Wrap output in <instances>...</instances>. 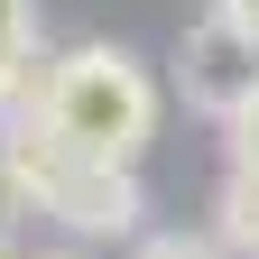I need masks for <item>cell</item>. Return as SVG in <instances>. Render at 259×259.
<instances>
[{"instance_id":"obj_9","label":"cell","mask_w":259,"mask_h":259,"mask_svg":"<svg viewBox=\"0 0 259 259\" xmlns=\"http://www.w3.org/2000/svg\"><path fill=\"white\" fill-rule=\"evenodd\" d=\"M213 19H232L241 37H259V0H213Z\"/></svg>"},{"instance_id":"obj_11","label":"cell","mask_w":259,"mask_h":259,"mask_svg":"<svg viewBox=\"0 0 259 259\" xmlns=\"http://www.w3.org/2000/svg\"><path fill=\"white\" fill-rule=\"evenodd\" d=\"M37 259H93V250H83V241H56V250H37Z\"/></svg>"},{"instance_id":"obj_1","label":"cell","mask_w":259,"mask_h":259,"mask_svg":"<svg viewBox=\"0 0 259 259\" xmlns=\"http://www.w3.org/2000/svg\"><path fill=\"white\" fill-rule=\"evenodd\" d=\"M0 204L56 222V232L83 241V250H93V241H139V232H148V185H139V167H102V157L65 148L47 120L0 130Z\"/></svg>"},{"instance_id":"obj_6","label":"cell","mask_w":259,"mask_h":259,"mask_svg":"<svg viewBox=\"0 0 259 259\" xmlns=\"http://www.w3.org/2000/svg\"><path fill=\"white\" fill-rule=\"evenodd\" d=\"M213 130H222L232 176H259V93H250V102H232V120H213Z\"/></svg>"},{"instance_id":"obj_2","label":"cell","mask_w":259,"mask_h":259,"mask_svg":"<svg viewBox=\"0 0 259 259\" xmlns=\"http://www.w3.org/2000/svg\"><path fill=\"white\" fill-rule=\"evenodd\" d=\"M65 148H83V157H102V167H139L148 139H157V120H167V93H157V74L130 47L111 37H83V47H65L56 56V74H47V111H37Z\"/></svg>"},{"instance_id":"obj_4","label":"cell","mask_w":259,"mask_h":259,"mask_svg":"<svg viewBox=\"0 0 259 259\" xmlns=\"http://www.w3.org/2000/svg\"><path fill=\"white\" fill-rule=\"evenodd\" d=\"M47 74H56L47 37L0 47V130H19V120H37V111H47Z\"/></svg>"},{"instance_id":"obj_10","label":"cell","mask_w":259,"mask_h":259,"mask_svg":"<svg viewBox=\"0 0 259 259\" xmlns=\"http://www.w3.org/2000/svg\"><path fill=\"white\" fill-rule=\"evenodd\" d=\"M0 259H28V250H19V222H10V204H0Z\"/></svg>"},{"instance_id":"obj_5","label":"cell","mask_w":259,"mask_h":259,"mask_svg":"<svg viewBox=\"0 0 259 259\" xmlns=\"http://www.w3.org/2000/svg\"><path fill=\"white\" fill-rule=\"evenodd\" d=\"M213 241L232 259H259V176H222L213 194Z\"/></svg>"},{"instance_id":"obj_7","label":"cell","mask_w":259,"mask_h":259,"mask_svg":"<svg viewBox=\"0 0 259 259\" xmlns=\"http://www.w3.org/2000/svg\"><path fill=\"white\" fill-rule=\"evenodd\" d=\"M130 259H232V250H222L213 232H139Z\"/></svg>"},{"instance_id":"obj_3","label":"cell","mask_w":259,"mask_h":259,"mask_svg":"<svg viewBox=\"0 0 259 259\" xmlns=\"http://www.w3.org/2000/svg\"><path fill=\"white\" fill-rule=\"evenodd\" d=\"M176 93H185V111H204V120H232V102H250L259 93V37H241L232 19H194L185 28V56H176Z\"/></svg>"},{"instance_id":"obj_8","label":"cell","mask_w":259,"mask_h":259,"mask_svg":"<svg viewBox=\"0 0 259 259\" xmlns=\"http://www.w3.org/2000/svg\"><path fill=\"white\" fill-rule=\"evenodd\" d=\"M37 37V0H0V47H28Z\"/></svg>"}]
</instances>
